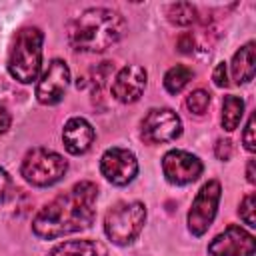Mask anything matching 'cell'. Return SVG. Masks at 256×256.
I'll list each match as a JSON object with an SVG mask.
<instances>
[{
    "instance_id": "1",
    "label": "cell",
    "mask_w": 256,
    "mask_h": 256,
    "mask_svg": "<svg viewBox=\"0 0 256 256\" xmlns=\"http://www.w3.org/2000/svg\"><path fill=\"white\" fill-rule=\"evenodd\" d=\"M98 186L90 180L76 182L70 190L56 196L32 220V232L42 240H54L88 228L96 214Z\"/></svg>"
},
{
    "instance_id": "2",
    "label": "cell",
    "mask_w": 256,
    "mask_h": 256,
    "mask_svg": "<svg viewBox=\"0 0 256 256\" xmlns=\"http://www.w3.org/2000/svg\"><path fill=\"white\" fill-rule=\"evenodd\" d=\"M126 30V20L112 8H88L74 16L66 28L68 44L76 52H104L114 46Z\"/></svg>"
},
{
    "instance_id": "3",
    "label": "cell",
    "mask_w": 256,
    "mask_h": 256,
    "mask_svg": "<svg viewBox=\"0 0 256 256\" xmlns=\"http://www.w3.org/2000/svg\"><path fill=\"white\" fill-rule=\"evenodd\" d=\"M42 42L44 34L36 26H26L16 32L8 54V72L14 80L30 84L38 78L42 68Z\"/></svg>"
},
{
    "instance_id": "4",
    "label": "cell",
    "mask_w": 256,
    "mask_h": 256,
    "mask_svg": "<svg viewBox=\"0 0 256 256\" xmlns=\"http://www.w3.org/2000/svg\"><path fill=\"white\" fill-rule=\"evenodd\" d=\"M144 222H146V206L142 202L138 200L118 202L106 212L104 232L114 244L128 246L138 238V234L144 228Z\"/></svg>"
},
{
    "instance_id": "5",
    "label": "cell",
    "mask_w": 256,
    "mask_h": 256,
    "mask_svg": "<svg viewBox=\"0 0 256 256\" xmlns=\"http://www.w3.org/2000/svg\"><path fill=\"white\" fill-rule=\"evenodd\" d=\"M68 170V162L54 150L48 148H32L26 152L20 172L24 180L32 186L46 188L64 178Z\"/></svg>"
},
{
    "instance_id": "6",
    "label": "cell",
    "mask_w": 256,
    "mask_h": 256,
    "mask_svg": "<svg viewBox=\"0 0 256 256\" xmlns=\"http://www.w3.org/2000/svg\"><path fill=\"white\" fill-rule=\"evenodd\" d=\"M220 196H222V188L218 180H208L194 196L190 212H188V230L194 236L206 234V230L212 226Z\"/></svg>"
},
{
    "instance_id": "7",
    "label": "cell",
    "mask_w": 256,
    "mask_h": 256,
    "mask_svg": "<svg viewBox=\"0 0 256 256\" xmlns=\"http://www.w3.org/2000/svg\"><path fill=\"white\" fill-rule=\"evenodd\" d=\"M182 134L180 116L170 108H152L142 120V138L148 144L172 142Z\"/></svg>"
},
{
    "instance_id": "8",
    "label": "cell",
    "mask_w": 256,
    "mask_h": 256,
    "mask_svg": "<svg viewBox=\"0 0 256 256\" xmlns=\"http://www.w3.org/2000/svg\"><path fill=\"white\" fill-rule=\"evenodd\" d=\"M100 172L110 184L126 186L138 174V160L128 148H108L100 158Z\"/></svg>"
},
{
    "instance_id": "9",
    "label": "cell",
    "mask_w": 256,
    "mask_h": 256,
    "mask_svg": "<svg viewBox=\"0 0 256 256\" xmlns=\"http://www.w3.org/2000/svg\"><path fill=\"white\" fill-rule=\"evenodd\" d=\"M204 166L198 156L186 152V150H170L162 158V172L170 184L186 186L202 174Z\"/></svg>"
},
{
    "instance_id": "10",
    "label": "cell",
    "mask_w": 256,
    "mask_h": 256,
    "mask_svg": "<svg viewBox=\"0 0 256 256\" xmlns=\"http://www.w3.org/2000/svg\"><path fill=\"white\" fill-rule=\"evenodd\" d=\"M70 84V68L64 60H52L46 68V72L42 74V78L38 80L36 86V98L40 104L44 106H54L58 104L64 94L66 88Z\"/></svg>"
},
{
    "instance_id": "11",
    "label": "cell",
    "mask_w": 256,
    "mask_h": 256,
    "mask_svg": "<svg viewBox=\"0 0 256 256\" xmlns=\"http://www.w3.org/2000/svg\"><path fill=\"white\" fill-rule=\"evenodd\" d=\"M254 252H256L254 236L236 224H230L208 244L210 256H254Z\"/></svg>"
},
{
    "instance_id": "12",
    "label": "cell",
    "mask_w": 256,
    "mask_h": 256,
    "mask_svg": "<svg viewBox=\"0 0 256 256\" xmlns=\"http://www.w3.org/2000/svg\"><path fill=\"white\" fill-rule=\"evenodd\" d=\"M146 70L140 64H128L122 70H118L114 82H112V96L122 104L136 102L144 88H146Z\"/></svg>"
},
{
    "instance_id": "13",
    "label": "cell",
    "mask_w": 256,
    "mask_h": 256,
    "mask_svg": "<svg viewBox=\"0 0 256 256\" xmlns=\"http://www.w3.org/2000/svg\"><path fill=\"white\" fill-rule=\"evenodd\" d=\"M94 128L92 124L86 120V118H70L66 124H64V130H62V142H64V148L74 154V156H80L84 152L90 150L92 142H94Z\"/></svg>"
},
{
    "instance_id": "14",
    "label": "cell",
    "mask_w": 256,
    "mask_h": 256,
    "mask_svg": "<svg viewBox=\"0 0 256 256\" xmlns=\"http://www.w3.org/2000/svg\"><path fill=\"white\" fill-rule=\"evenodd\" d=\"M50 256H108V250L98 240H68L54 246Z\"/></svg>"
},
{
    "instance_id": "15",
    "label": "cell",
    "mask_w": 256,
    "mask_h": 256,
    "mask_svg": "<svg viewBox=\"0 0 256 256\" xmlns=\"http://www.w3.org/2000/svg\"><path fill=\"white\" fill-rule=\"evenodd\" d=\"M254 42H248L244 44L232 58L230 62V72H232V78L236 80V84H246L254 78Z\"/></svg>"
},
{
    "instance_id": "16",
    "label": "cell",
    "mask_w": 256,
    "mask_h": 256,
    "mask_svg": "<svg viewBox=\"0 0 256 256\" xmlns=\"http://www.w3.org/2000/svg\"><path fill=\"white\" fill-rule=\"evenodd\" d=\"M244 116V100L238 98V96H224L222 100V116H220V122H222V128L232 132L238 128L240 120Z\"/></svg>"
},
{
    "instance_id": "17",
    "label": "cell",
    "mask_w": 256,
    "mask_h": 256,
    "mask_svg": "<svg viewBox=\"0 0 256 256\" xmlns=\"http://www.w3.org/2000/svg\"><path fill=\"white\" fill-rule=\"evenodd\" d=\"M192 78H194L192 68H188L186 64H176L164 74V88L170 94H178L188 86Z\"/></svg>"
},
{
    "instance_id": "18",
    "label": "cell",
    "mask_w": 256,
    "mask_h": 256,
    "mask_svg": "<svg viewBox=\"0 0 256 256\" xmlns=\"http://www.w3.org/2000/svg\"><path fill=\"white\" fill-rule=\"evenodd\" d=\"M166 16L172 24L176 26H190L196 22V8L188 2H176V4H170L166 8Z\"/></svg>"
},
{
    "instance_id": "19",
    "label": "cell",
    "mask_w": 256,
    "mask_h": 256,
    "mask_svg": "<svg viewBox=\"0 0 256 256\" xmlns=\"http://www.w3.org/2000/svg\"><path fill=\"white\" fill-rule=\"evenodd\" d=\"M208 106H210V94L202 88L190 92V96L186 98V108L196 116H202L208 110Z\"/></svg>"
},
{
    "instance_id": "20",
    "label": "cell",
    "mask_w": 256,
    "mask_h": 256,
    "mask_svg": "<svg viewBox=\"0 0 256 256\" xmlns=\"http://www.w3.org/2000/svg\"><path fill=\"white\" fill-rule=\"evenodd\" d=\"M254 212H256V194L250 192V194H246L244 200L240 202V210H238V214H240V218H242L248 226H252V228L256 226Z\"/></svg>"
},
{
    "instance_id": "21",
    "label": "cell",
    "mask_w": 256,
    "mask_h": 256,
    "mask_svg": "<svg viewBox=\"0 0 256 256\" xmlns=\"http://www.w3.org/2000/svg\"><path fill=\"white\" fill-rule=\"evenodd\" d=\"M242 142H244V148L248 152H254L256 150V138H254V114L248 118V124L244 128V134H242Z\"/></svg>"
},
{
    "instance_id": "22",
    "label": "cell",
    "mask_w": 256,
    "mask_h": 256,
    "mask_svg": "<svg viewBox=\"0 0 256 256\" xmlns=\"http://www.w3.org/2000/svg\"><path fill=\"white\" fill-rule=\"evenodd\" d=\"M212 80H214V84H216L218 88L228 86V68H226V64H224V62H220V64L214 68Z\"/></svg>"
},
{
    "instance_id": "23",
    "label": "cell",
    "mask_w": 256,
    "mask_h": 256,
    "mask_svg": "<svg viewBox=\"0 0 256 256\" xmlns=\"http://www.w3.org/2000/svg\"><path fill=\"white\" fill-rule=\"evenodd\" d=\"M214 152H216L218 160H228V158L232 156V142H230V140H224V138H220V140L216 142V148H214Z\"/></svg>"
},
{
    "instance_id": "24",
    "label": "cell",
    "mask_w": 256,
    "mask_h": 256,
    "mask_svg": "<svg viewBox=\"0 0 256 256\" xmlns=\"http://www.w3.org/2000/svg\"><path fill=\"white\" fill-rule=\"evenodd\" d=\"M8 190H10V176L4 168H0V200L8 194Z\"/></svg>"
},
{
    "instance_id": "25",
    "label": "cell",
    "mask_w": 256,
    "mask_h": 256,
    "mask_svg": "<svg viewBox=\"0 0 256 256\" xmlns=\"http://www.w3.org/2000/svg\"><path fill=\"white\" fill-rule=\"evenodd\" d=\"M10 122H12V118H10L8 110L4 106H0V134H4L10 128Z\"/></svg>"
},
{
    "instance_id": "26",
    "label": "cell",
    "mask_w": 256,
    "mask_h": 256,
    "mask_svg": "<svg viewBox=\"0 0 256 256\" xmlns=\"http://www.w3.org/2000/svg\"><path fill=\"white\" fill-rule=\"evenodd\" d=\"M246 178H248V182H250V184H254V182H256V176H254V160H250V162H248V166H246Z\"/></svg>"
}]
</instances>
